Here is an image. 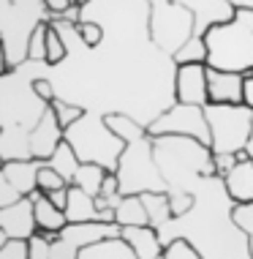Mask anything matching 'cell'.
Instances as JSON below:
<instances>
[{"label": "cell", "instance_id": "cell-1", "mask_svg": "<svg viewBox=\"0 0 253 259\" xmlns=\"http://www.w3.org/2000/svg\"><path fill=\"white\" fill-rule=\"evenodd\" d=\"M188 194L196 197L193 207L158 229L164 248L182 237L199 251L201 259H250L248 235L231 219L234 199L229 197L223 178H199Z\"/></svg>", "mask_w": 253, "mask_h": 259}, {"label": "cell", "instance_id": "cell-2", "mask_svg": "<svg viewBox=\"0 0 253 259\" xmlns=\"http://www.w3.org/2000/svg\"><path fill=\"white\" fill-rule=\"evenodd\" d=\"M153 158L164 175L169 191H188L199 178H218L213 150L191 137H156Z\"/></svg>", "mask_w": 253, "mask_h": 259}, {"label": "cell", "instance_id": "cell-3", "mask_svg": "<svg viewBox=\"0 0 253 259\" xmlns=\"http://www.w3.org/2000/svg\"><path fill=\"white\" fill-rule=\"evenodd\" d=\"M207 68L253 74V9H234L229 22H218L205 33Z\"/></svg>", "mask_w": 253, "mask_h": 259}, {"label": "cell", "instance_id": "cell-4", "mask_svg": "<svg viewBox=\"0 0 253 259\" xmlns=\"http://www.w3.org/2000/svg\"><path fill=\"white\" fill-rule=\"evenodd\" d=\"M66 142L74 148L82 164H98L107 172H115L125 150V142L107 125V115L84 112L79 123L66 128Z\"/></svg>", "mask_w": 253, "mask_h": 259}, {"label": "cell", "instance_id": "cell-5", "mask_svg": "<svg viewBox=\"0 0 253 259\" xmlns=\"http://www.w3.org/2000/svg\"><path fill=\"white\" fill-rule=\"evenodd\" d=\"M120 178V194H144V191H169L164 175H161L156 158H153V137H139L125 142V150L117 164Z\"/></svg>", "mask_w": 253, "mask_h": 259}, {"label": "cell", "instance_id": "cell-6", "mask_svg": "<svg viewBox=\"0 0 253 259\" xmlns=\"http://www.w3.org/2000/svg\"><path fill=\"white\" fill-rule=\"evenodd\" d=\"M205 117L213 153L245 150L253 128V109H248L245 104H205Z\"/></svg>", "mask_w": 253, "mask_h": 259}, {"label": "cell", "instance_id": "cell-7", "mask_svg": "<svg viewBox=\"0 0 253 259\" xmlns=\"http://www.w3.org/2000/svg\"><path fill=\"white\" fill-rule=\"evenodd\" d=\"M150 6V38L169 58L193 36V14L174 0H147Z\"/></svg>", "mask_w": 253, "mask_h": 259}, {"label": "cell", "instance_id": "cell-8", "mask_svg": "<svg viewBox=\"0 0 253 259\" xmlns=\"http://www.w3.org/2000/svg\"><path fill=\"white\" fill-rule=\"evenodd\" d=\"M147 137H153V139L156 137H191L210 148V128H207L205 107H191V104L174 101L164 115H158L156 120L147 125Z\"/></svg>", "mask_w": 253, "mask_h": 259}, {"label": "cell", "instance_id": "cell-9", "mask_svg": "<svg viewBox=\"0 0 253 259\" xmlns=\"http://www.w3.org/2000/svg\"><path fill=\"white\" fill-rule=\"evenodd\" d=\"M109 237H120V227L117 224H68L60 229L58 237L49 243V259H76L84 246L109 240Z\"/></svg>", "mask_w": 253, "mask_h": 259}, {"label": "cell", "instance_id": "cell-10", "mask_svg": "<svg viewBox=\"0 0 253 259\" xmlns=\"http://www.w3.org/2000/svg\"><path fill=\"white\" fill-rule=\"evenodd\" d=\"M174 101L205 107L207 96V63H180L174 71Z\"/></svg>", "mask_w": 253, "mask_h": 259}, {"label": "cell", "instance_id": "cell-11", "mask_svg": "<svg viewBox=\"0 0 253 259\" xmlns=\"http://www.w3.org/2000/svg\"><path fill=\"white\" fill-rule=\"evenodd\" d=\"M0 232L9 240H30L38 235L36 227V213H33V202L22 197L9 207H0Z\"/></svg>", "mask_w": 253, "mask_h": 259}, {"label": "cell", "instance_id": "cell-12", "mask_svg": "<svg viewBox=\"0 0 253 259\" xmlns=\"http://www.w3.org/2000/svg\"><path fill=\"white\" fill-rule=\"evenodd\" d=\"M66 139V131H63V125L58 123V117H55V109L46 107L44 115L38 117V123L33 125L30 131V153L36 161H49L52 158V153L60 148V142Z\"/></svg>", "mask_w": 253, "mask_h": 259}, {"label": "cell", "instance_id": "cell-13", "mask_svg": "<svg viewBox=\"0 0 253 259\" xmlns=\"http://www.w3.org/2000/svg\"><path fill=\"white\" fill-rule=\"evenodd\" d=\"M193 14V36L205 38V33L218 22H229L234 17V6L229 0H174Z\"/></svg>", "mask_w": 253, "mask_h": 259}, {"label": "cell", "instance_id": "cell-14", "mask_svg": "<svg viewBox=\"0 0 253 259\" xmlns=\"http://www.w3.org/2000/svg\"><path fill=\"white\" fill-rule=\"evenodd\" d=\"M245 74L207 68V96L210 104H242Z\"/></svg>", "mask_w": 253, "mask_h": 259}, {"label": "cell", "instance_id": "cell-15", "mask_svg": "<svg viewBox=\"0 0 253 259\" xmlns=\"http://www.w3.org/2000/svg\"><path fill=\"white\" fill-rule=\"evenodd\" d=\"M120 237L133 248L136 259H158L164 256V243L156 227H123Z\"/></svg>", "mask_w": 253, "mask_h": 259}, {"label": "cell", "instance_id": "cell-16", "mask_svg": "<svg viewBox=\"0 0 253 259\" xmlns=\"http://www.w3.org/2000/svg\"><path fill=\"white\" fill-rule=\"evenodd\" d=\"M0 158L9 161H30V128L25 125H6L0 128Z\"/></svg>", "mask_w": 253, "mask_h": 259}, {"label": "cell", "instance_id": "cell-17", "mask_svg": "<svg viewBox=\"0 0 253 259\" xmlns=\"http://www.w3.org/2000/svg\"><path fill=\"white\" fill-rule=\"evenodd\" d=\"M44 161H9V164H3V172L6 178H9V183L17 188L19 197H30L33 191H38V169Z\"/></svg>", "mask_w": 253, "mask_h": 259}, {"label": "cell", "instance_id": "cell-18", "mask_svg": "<svg viewBox=\"0 0 253 259\" xmlns=\"http://www.w3.org/2000/svg\"><path fill=\"white\" fill-rule=\"evenodd\" d=\"M27 199L33 202V213H36V227H38V232H44V235H46V232H60V229L68 227L66 213H63L60 207H55L44 191H33Z\"/></svg>", "mask_w": 253, "mask_h": 259}, {"label": "cell", "instance_id": "cell-19", "mask_svg": "<svg viewBox=\"0 0 253 259\" xmlns=\"http://www.w3.org/2000/svg\"><path fill=\"white\" fill-rule=\"evenodd\" d=\"M223 186H226L229 197L234 199V205H240V202H253V158L237 164L234 169L223 178Z\"/></svg>", "mask_w": 253, "mask_h": 259}, {"label": "cell", "instance_id": "cell-20", "mask_svg": "<svg viewBox=\"0 0 253 259\" xmlns=\"http://www.w3.org/2000/svg\"><path fill=\"white\" fill-rule=\"evenodd\" d=\"M68 224H93L98 221V207L95 199L90 194H84L82 188L71 186L68 188V207H66Z\"/></svg>", "mask_w": 253, "mask_h": 259}, {"label": "cell", "instance_id": "cell-21", "mask_svg": "<svg viewBox=\"0 0 253 259\" xmlns=\"http://www.w3.org/2000/svg\"><path fill=\"white\" fill-rule=\"evenodd\" d=\"M76 259H136V254L123 237H109V240L84 246Z\"/></svg>", "mask_w": 253, "mask_h": 259}, {"label": "cell", "instance_id": "cell-22", "mask_svg": "<svg viewBox=\"0 0 253 259\" xmlns=\"http://www.w3.org/2000/svg\"><path fill=\"white\" fill-rule=\"evenodd\" d=\"M117 215V227H150V219H147V210L142 205V197L139 194H131V197H123V202L115 210Z\"/></svg>", "mask_w": 253, "mask_h": 259}, {"label": "cell", "instance_id": "cell-23", "mask_svg": "<svg viewBox=\"0 0 253 259\" xmlns=\"http://www.w3.org/2000/svg\"><path fill=\"white\" fill-rule=\"evenodd\" d=\"M46 164L52 166V169L58 172L60 178L68 183V186H74V178H76V172H79L82 161L76 158V153H74V148H71V145H68L66 139H63V142H60V148L52 153V158H49Z\"/></svg>", "mask_w": 253, "mask_h": 259}, {"label": "cell", "instance_id": "cell-24", "mask_svg": "<svg viewBox=\"0 0 253 259\" xmlns=\"http://www.w3.org/2000/svg\"><path fill=\"white\" fill-rule=\"evenodd\" d=\"M139 197H142V205L147 210L150 227L161 229L164 224L172 221V207H169V194L166 191H144V194H139Z\"/></svg>", "mask_w": 253, "mask_h": 259}, {"label": "cell", "instance_id": "cell-25", "mask_svg": "<svg viewBox=\"0 0 253 259\" xmlns=\"http://www.w3.org/2000/svg\"><path fill=\"white\" fill-rule=\"evenodd\" d=\"M107 125L115 131L123 142H131V139L147 137V128L139 120H133L131 115H123V112H109L107 115Z\"/></svg>", "mask_w": 253, "mask_h": 259}, {"label": "cell", "instance_id": "cell-26", "mask_svg": "<svg viewBox=\"0 0 253 259\" xmlns=\"http://www.w3.org/2000/svg\"><path fill=\"white\" fill-rule=\"evenodd\" d=\"M104 178H107V169H104V166H98V164H82L79 172H76V178H74V186L82 188L84 194H90V197L95 199L98 194H101Z\"/></svg>", "mask_w": 253, "mask_h": 259}, {"label": "cell", "instance_id": "cell-27", "mask_svg": "<svg viewBox=\"0 0 253 259\" xmlns=\"http://www.w3.org/2000/svg\"><path fill=\"white\" fill-rule=\"evenodd\" d=\"M174 63H207V44L205 38L199 36H191L185 41V44L180 47V52L174 55Z\"/></svg>", "mask_w": 253, "mask_h": 259}, {"label": "cell", "instance_id": "cell-28", "mask_svg": "<svg viewBox=\"0 0 253 259\" xmlns=\"http://www.w3.org/2000/svg\"><path fill=\"white\" fill-rule=\"evenodd\" d=\"M49 107L55 109V117H58V123L63 125V131L66 128H71L74 123H79L82 117H84V107H79V104H71V101H63V99H58V101H52Z\"/></svg>", "mask_w": 253, "mask_h": 259}, {"label": "cell", "instance_id": "cell-29", "mask_svg": "<svg viewBox=\"0 0 253 259\" xmlns=\"http://www.w3.org/2000/svg\"><path fill=\"white\" fill-rule=\"evenodd\" d=\"M46 30H49V22H38L36 30L30 33V41H27V60L46 63Z\"/></svg>", "mask_w": 253, "mask_h": 259}, {"label": "cell", "instance_id": "cell-30", "mask_svg": "<svg viewBox=\"0 0 253 259\" xmlns=\"http://www.w3.org/2000/svg\"><path fill=\"white\" fill-rule=\"evenodd\" d=\"M66 58H68L66 41H63L60 33L49 25V30H46V66L55 68V66H60V63H66Z\"/></svg>", "mask_w": 253, "mask_h": 259}, {"label": "cell", "instance_id": "cell-31", "mask_svg": "<svg viewBox=\"0 0 253 259\" xmlns=\"http://www.w3.org/2000/svg\"><path fill=\"white\" fill-rule=\"evenodd\" d=\"M76 36H79V41L87 50H95V47L104 44V27L98 22H76Z\"/></svg>", "mask_w": 253, "mask_h": 259}, {"label": "cell", "instance_id": "cell-32", "mask_svg": "<svg viewBox=\"0 0 253 259\" xmlns=\"http://www.w3.org/2000/svg\"><path fill=\"white\" fill-rule=\"evenodd\" d=\"M58 188H68V183L44 161V164H41V169H38V191L49 194V191H58Z\"/></svg>", "mask_w": 253, "mask_h": 259}, {"label": "cell", "instance_id": "cell-33", "mask_svg": "<svg viewBox=\"0 0 253 259\" xmlns=\"http://www.w3.org/2000/svg\"><path fill=\"white\" fill-rule=\"evenodd\" d=\"M164 259H201V254H199V251H196L188 240L177 237V240H172V243L164 248Z\"/></svg>", "mask_w": 253, "mask_h": 259}, {"label": "cell", "instance_id": "cell-34", "mask_svg": "<svg viewBox=\"0 0 253 259\" xmlns=\"http://www.w3.org/2000/svg\"><path fill=\"white\" fill-rule=\"evenodd\" d=\"M231 219H234V224L242 229L245 235H253V202H240V205L231 207Z\"/></svg>", "mask_w": 253, "mask_h": 259}, {"label": "cell", "instance_id": "cell-35", "mask_svg": "<svg viewBox=\"0 0 253 259\" xmlns=\"http://www.w3.org/2000/svg\"><path fill=\"white\" fill-rule=\"evenodd\" d=\"M169 194V207H172V219H180V215H185L188 210L193 207L196 197L188 191H166Z\"/></svg>", "mask_w": 253, "mask_h": 259}, {"label": "cell", "instance_id": "cell-36", "mask_svg": "<svg viewBox=\"0 0 253 259\" xmlns=\"http://www.w3.org/2000/svg\"><path fill=\"white\" fill-rule=\"evenodd\" d=\"M0 259H30V240H9L0 248Z\"/></svg>", "mask_w": 253, "mask_h": 259}, {"label": "cell", "instance_id": "cell-37", "mask_svg": "<svg viewBox=\"0 0 253 259\" xmlns=\"http://www.w3.org/2000/svg\"><path fill=\"white\" fill-rule=\"evenodd\" d=\"M213 164H215V175H218V178H226V175L234 169L240 161H237V153H213Z\"/></svg>", "mask_w": 253, "mask_h": 259}, {"label": "cell", "instance_id": "cell-38", "mask_svg": "<svg viewBox=\"0 0 253 259\" xmlns=\"http://www.w3.org/2000/svg\"><path fill=\"white\" fill-rule=\"evenodd\" d=\"M19 199H22V197H19L17 188L9 183L3 166H0V207H9V205H14V202H19Z\"/></svg>", "mask_w": 253, "mask_h": 259}, {"label": "cell", "instance_id": "cell-39", "mask_svg": "<svg viewBox=\"0 0 253 259\" xmlns=\"http://www.w3.org/2000/svg\"><path fill=\"white\" fill-rule=\"evenodd\" d=\"M33 90H36V96L44 104L58 101V93H55V85H52V79H49V76H38V79L33 82Z\"/></svg>", "mask_w": 253, "mask_h": 259}, {"label": "cell", "instance_id": "cell-40", "mask_svg": "<svg viewBox=\"0 0 253 259\" xmlns=\"http://www.w3.org/2000/svg\"><path fill=\"white\" fill-rule=\"evenodd\" d=\"M101 197H123V194H120V178H117V172H107L104 186H101Z\"/></svg>", "mask_w": 253, "mask_h": 259}, {"label": "cell", "instance_id": "cell-41", "mask_svg": "<svg viewBox=\"0 0 253 259\" xmlns=\"http://www.w3.org/2000/svg\"><path fill=\"white\" fill-rule=\"evenodd\" d=\"M30 259H49V243L41 235L30 237Z\"/></svg>", "mask_w": 253, "mask_h": 259}, {"label": "cell", "instance_id": "cell-42", "mask_svg": "<svg viewBox=\"0 0 253 259\" xmlns=\"http://www.w3.org/2000/svg\"><path fill=\"white\" fill-rule=\"evenodd\" d=\"M71 6H74V0H44V9L49 11V19H52V17H63Z\"/></svg>", "mask_w": 253, "mask_h": 259}, {"label": "cell", "instance_id": "cell-43", "mask_svg": "<svg viewBox=\"0 0 253 259\" xmlns=\"http://www.w3.org/2000/svg\"><path fill=\"white\" fill-rule=\"evenodd\" d=\"M71 188V186H68ZM68 188H58V191H49L46 197H49V202H52L55 207H60L63 213H66V207H68Z\"/></svg>", "mask_w": 253, "mask_h": 259}, {"label": "cell", "instance_id": "cell-44", "mask_svg": "<svg viewBox=\"0 0 253 259\" xmlns=\"http://www.w3.org/2000/svg\"><path fill=\"white\" fill-rule=\"evenodd\" d=\"M242 104L248 109H253V74H245V82H242Z\"/></svg>", "mask_w": 253, "mask_h": 259}, {"label": "cell", "instance_id": "cell-45", "mask_svg": "<svg viewBox=\"0 0 253 259\" xmlns=\"http://www.w3.org/2000/svg\"><path fill=\"white\" fill-rule=\"evenodd\" d=\"M11 68H9V58H6V47H3V38H0V76H6Z\"/></svg>", "mask_w": 253, "mask_h": 259}, {"label": "cell", "instance_id": "cell-46", "mask_svg": "<svg viewBox=\"0 0 253 259\" xmlns=\"http://www.w3.org/2000/svg\"><path fill=\"white\" fill-rule=\"evenodd\" d=\"M234 9H253V0H229Z\"/></svg>", "mask_w": 253, "mask_h": 259}, {"label": "cell", "instance_id": "cell-47", "mask_svg": "<svg viewBox=\"0 0 253 259\" xmlns=\"http://www.w3.org/2000/svg\"><path fill=\"white\" fill-rule=\"evenodd\" d=\"M245 150H248V156L253 158V128H250V139H248V145H245Z\"/></svg>", "mask_w": 253, "mask_h": 259}, {"label": "cell", "instance_id": "cell-48", "mask_svg": "<svg viewBox=\"0 0 253 259\" xmlns=\"http://www.w3.org/2000/svg\"><path fill=\"white\" fill-rule=\"evenodd\" d=\"M248 243H250V259H253V235L248 237Z\"/></svg>", "mask_w": 253, "mask_h": 259}, {"label": "cell", "instance_id": "cell-49", "mask_svg": "<svg viewBox=\"0 0 253 259\" xmlns=\"http://www.w3.org/2000/svg\"><path fill=\"white\" fill-rule=\"evenodd\" d=\"M0 166H3V158H0Z\"/></svg>", "mask_w": 253, "mask_h": 259}, {"label": "cell", "instance_id": "cell-50", "mask_svg": "<svg viewBox=\"0 0 253 259\" xmlns=\"http://www.w3.org/2000/svg\"><path fill=\"white\" fill-rule=\"evenodd\" d=\"M158 259H164V256H158Z\"/></svg>", "mask_w": 253, "mask_h": 259}]
</instances>
